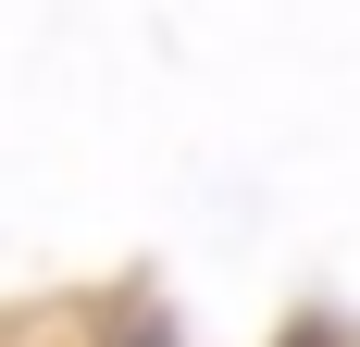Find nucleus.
<instances>
[{
    "label": "nucleus",
    "instance_id": "nucleus-1",
    "mask_svg": "<svg viewBox=\"0 0 360 347\" xmlns=\"http://www.w3.org/2000/svg\"><path fill=\"white\" fill-rule=\"evenodd\" d=\"M286 347H348V335H286Z\"/></svg>",
    "mask_w": 360,
    "mask_h": 347
},
{
    "label": "nucleus",
    "instance_id": "nucleus-2",
    "mask_svg": "<svg viewBox=\"0 0 360 347\" xmlns=\"http://www.w3.org/2000/svg\"><path fill=\"white\" fill-rule=\"evenodd\" d=\"M124 347H162V335H124Z\"/></svg>",
    "mask_w": 360,
    "mask_h": 347
}]
</instances>
